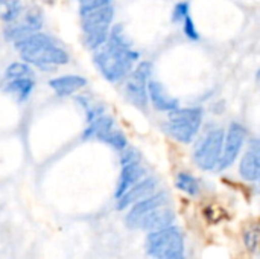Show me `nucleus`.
I'll use <instances>...</instances> for the list:
<instances>
[{"instance_id": "nucleus-1", "label": "nucleus", "mask_w": 260, "mask_h": 259, "mask_svg": "<svg viewBox=\"0 0 260 259\" xmlns=\"http://www.w3.org/2000/svg\"><path fill=\"white\" fill-rule=\"evenodd\" d=\"M139 56V52L133 47H122L107 40L104 46L94 50L93 61L107 81L119 82L131 73Z\"/></svg>"}, {"instance_id": "nucleus-2", "label": "nucleus", "mask_w": 260, "mask_h": 259, "mask_svg": "<svg viewBox=\"0 0 260 259\" xmlns=\"http://www.w3.org/2000/svg\"><path fill=\"white\" fill-rule=\"evenodd\" d=\"M203 121L204 110L201 107H178L168 113L165 131L180 143H190L197 139Z\"/></svg>"}, {"instance_id": "nucleus-3", "label": "nucleus", "mask_w": 260, "mask_h": 259, "mask_svg": "<svg viewBox=\"0 0 260 259\" xmlns=\"http://www.w3.org/2000/svg\"><path fill=\"white\" fill-rule=\"evenodd\" d=\"M146 252L154 259H186L181 232L172 224L152 231L146 238Z\"/></svg>"}, {"instance_id": "nucleus-4", "label": "nucleus", "mask_w": 260, "mask_h": 259, "mask_svg": "<svg viewBox=\"0 0 260 259\" xmlns=\"http://www.w3.org/2000/svg\"><path fill=\"white\" fill-rule=\"evenodd\" d=\"M224 136L225 130L222 127H212L197 140L193 148V162L200 169L213 171L218 168L222 154Z\"/></svg>"}, {"instance_id": "nucleus-5", "label": "nucleus", "mask_w": 260, "mask_h": 259, "mask_svg": "<svg viewBox=\"0 0 260 259\" xmlns=\"http://www.w3.org/2000/svg\"><path fill=\"white\" fill-rule=\"evenodd\" d=\"M152 63L140 61L128 75V81L125 84V96L126 99L137 108L146 110L149 96H148V82L152 75Z\"/></svg>"}, {"instance_id": "nucleus-6", "label": "nucleus", "mask_w": 260, "mask_h": 259, "mask_svg": "<svg viewBox=\"0 0 260 259\" xmlns=\"http://www.w3.org/2000/svg\"><path fill=\"white\" fill-rule=\"evenodd\" d=\"M245 139H247L245 127L239 122H232L224 136L222 154H221L216 171H224L236 162L238 156L241 154V151L244 148Z\"/></svg>"}, {"instance_id": "nucleus-7", "label": "nucleus", "mask_w": 260, "mask_h": 259, "mask_svg": "<svg viewBox=\"0 0 260 259\" xmlns=\"http://www.w3.org/2000/svg\"><path fill=\"white\" fill-rule=\"evenodd\" d=\"M21 55V60L27 64H32V66H37L40 69H52L55 66H62V64H67L70 56L69 53L56 46L55 41L40 47V49H35V50H30V52H23L20 53Z\"/></svg>"}, {"instance_id": "nucleus-8", "label": "nucleus", "mask_w": 260, "mask_h": 259, "mask_svg": "<svg viewBox=\"0 0 260 259\" xmlns=\"http://www.w3.org/2000/svg\"><path fill=\"white\" fill-rule=\"evenodd\" d=\"M114 18V8L113 3L104 8L81 14V24L84 32L90 31H110V26Z\"/></svg>"}, {"instance_id": "nucleus-9", "label": "nucleus", "mask_w": 260, "mask_h": 259, "mask_svg": "<svg viewBox=\"0 0 260 259\" xmlns=\"http://www.w3.org/2000/svg\"><path fill=\"white\" fill-rule=\"evenodd\" d=\"M161 205H168V195L165 192H158V194H152L137 203L133 205V209L129 211L128 217H126V224L131 229H137L140 220L152 209L161 206Z\"/></svg>"}, {"instance_id": "nucleus-10", "label": "nucleus", "mask_w": 260, "mask_h": 259, "mask_svg": "<svg viewBox=\"0 0 260 259\" xmlns=\"http://www.w3.org/2000/svg\"><path fill=\"white\" fill-rule=\"evenodd\" d=\"M239 174L247 182L260 180V140H253L239 163Z\"/></svg>"}, {"instance_id": "nucleus-11", "label": "nucleus", "mask_w": 260, "mask_h": 259, "mask_svg": "<svg viewBox=\"0 0 260 259\" xmlns=\"http://www.w3.org/2000/svg\"><path fill=\"white\" fill-rule=\"evenodd\" d=\"M157 188V180L152 179V177H148V179H142L140 182H137L133 188H129L122 197H119V203H117V209L119 211H123L126 209L128 206H133L134 203L149 197L154 194Z\"/></svg>"}, {"instance_id": "nucleus-12", "label": "nucleus", "mask_w": 260, "mask_h": 259, "mask_svg": "<svg viewBox=\"0 0 260 259\" xmlns=\"http://www.w3.org/2000/svg\"><path fill=\"white\" fill-rule=\"evenodd\" d=\"M148 96H149V101L152 102L154 108L158 110V111L169 113V111L180 107L178 99L171 96L160 81L149 79V82H148Z\"/></svg>"}, {"instance_id": "nucleus-13", "label": "nucleus", "mask_w": 260, "mask_h": 259, "mask_svg": "<svg viewBox=\"0 0 260 259\" xmlns=\"http://www.w3.org/2000/svg\"><path fill=\"white\" fill-rule=\"evenodd\" d=\"M174 211L168 206V205H161L152 211H149L139 223L137 229H143V231H158L163 227H168L174 223Z\"/></svg>"}, {"instance_id": "nucleus-14", "label": "nucleus", "mask_w": 260, "mask_h": 259, "mask_svg": "<svg viewBox=\"0 0 260 259\" xmlns=\"http://www.w3.org/2000/svg\"><path fill=\"white\" fill-rule=\"evenodd\" d=\"M85 85H87V79L81 75H62V76L52 78L49 81V87L58 96H70L78 90L84 89Z\"/></svg>"}, {"instance_id": "nucleus-15", "label": "nucleus", "mask_w": 260, "mask_h": 259, "mask_svg": "<svg viewBox=\"0 0 260 259\" xmlns=\"http://www.w3.org/2000/svg\"><path fill=\"white\" fill-rule=\"evenodd\" d=\"M143 176H145V168L140 165V162L123 165L119 182H117V188H116V198L122 197L129 188H133L137 182H140Z\"/></svg>"}, {"instance_id": "nucleus-16", "label": "nucleus", "mask_w": 260, "mask_h": 259, "mask_svg": "<svg viewBox=\"0 0 260 259\" xmlns=\"http://www.w3.org/2000/svg\"><path fill=\"white\" fill-rule=\"evenodd\" d=\"M34 87H35V81L32 79V76H24V78L9 79V82L5 87V92L17 98L20 102H24L34 92Z\"/></svg>"}, {"instance_id": "nucleus-17", "label": "nucleus", "mask_w": 260, "mask_h": 259, "mask_svg": "<svg viewBox=\"0 0 260 259\" xmlns=\"http://www.w3.org/2000/svg\"><path fill=\"white\" fill-rule=\"evenodd\" d=\"M52 41H53V40H52L49 35H46V34H43V32H40V31H35V32L27 34L26 37H23V38L14 41V47H15L20 53H23V52H30V50H35V49H40V47H43V46L52 43Z\"/></svg>"}, {"instance_id": "nucleus-18", "label": "nucleus", "mask_w": 260, "mask_h": 259, "mask_svg": "<svg viewBox=\"0 0 260 259\" xmlns=\"http://www.w3.org/2000/svg\"><path fill=\"white\" fill-rule=\"evenodd\" d=\"M114 128V119L108 114H102L99 118H96L94 121L88 122L87 128L82 133V139L88 140V139H98L99 136H102L104 133L110 131Z\"/></svg>"}, {"instance_id": "nucleus-19", "label": "nucleus", "mask_w": 260, "mask_h": 259, "mask_svg": "<svg viewBox=\"0 0 260 259\" xmlns=\"http://www.w3.org/2000/svg\"><path fill=\"white\" fill-rule=\"evenodd\" d=\"M98 140L110 145L111 148H114L116 151H123L128 147V139L125 136V133L122 130H117L116 127L107 133H104L102 136L98 137Z\"/></svg>"}, {"instance_id": "nucleus-20", "label": "nucleus", "mask_w": 260, "mask_h": 259, "mask_svg": "<svg viewBox=\"0 0 260 259\" xmlns=\"http://www.w3.org/2000/svg\"><path fill=\"white\" fill-rule=\"evenodd\" d=\"M175 186L181 192H184V194H187L190 197H195V195L200 194V183L189 172H178L177 174V179H175Z\"/></svg>"}, {"instance_id": "nucleus-21", "label": "nucleus", "mask_w": 260, "mask_h": 259, "mask_svg": "<svg viewBox=\"0 0 260 259\" xmlns=\"http://www.w3.org/2000/svg\"><path fill=\"white\" fill-rule=\"evenodd\" d=\"M21 14V3L18 0H0V20L11 23Z\"/></svg>"}, {"instance_id": "nucleus-22", "label": "nucleus", "mask_w": 260, "mask_h": 259, "mask_svg": "<svg viewBox=\"0 0 260 259\" xmlns=\"http://www.w3.org/2000/svg\"><path fill=\"white\" fill-rule=\"evenodd\" d=\"M110 31H90L84 32V46L90 50H96L104 46L108 40Z\"/></svg>"}, {"instance_id": "nucleus-23", "label": "nucleus", "mask_w": 260, "mask_h": 259, "mask_svg": "<svg viewBox=\"0 0 260 259\" xmlns=\"http://www.w3.org/2000/svg\"><path fill=\"white\" fill-rule=\"evenodd\" d=\"M34 70L30 67V64L24 63V61H15L11 63L6 70H5V76L6 79H15V78H24V76H32Z\"/></svg>"}, {"instance_id": "nucleus-24", "label": "nucleus", "mask_w": 260, "mask_h": 259, "mask_svg": "<svg viewBox=\"0 0 260 259\" xmlns=\"http://www.w3.org/2000/svg\"><path fill=\"white\" fill-rule=\"evenodd\" d=\"M78 102L82 105L84 111H85V116H87V122H91L94 121L96 118L102 116L104 111H105V107L96 101H91L88 98H84V96H78Z\"/></svg>"}, {"instance_id": "nucleus-25", "label": "nucleus", "mask_w": 260, "mask_h": 259, "mask_svg": "<svg viewBox=\"0 0 260 259\" xmlns=\"http://www.w3.org/2000/svg\"><path fill=\"white\" fill-rule=\"evenodd\" d=\"M108 41L113 43V44H117V46H122V47H133V43L125 31V27L122 24H114L111 29H110V34H108Z\"/></svg>"}, {"instance_id": "nucleus-26", "label": "nucleus", "mask_w": 260, "mask_h": 259, "mask_svg": "<svg viewBox=\"0 0 260 259\" xmlns=\"http://www.w3.org/2000/svg\"><path fill=\"white\" fill-rule=\"evenodd\" d=\"M30 32H35L30 26H27L24 21L23 23H18V24H11L5 29V38L8 41H17L23 37H26L27 34Z\"/></svg>"}, {"instance_id": "nucleus-27", "label": "nucleus", "mask_w": 260, "mask_h": 259, "mask_svg": "<svg viewBox=\"0 0 260 259\" xmlns=\"http://www.w3.org/2000/svg\"><path fill=\"white\" fill-rule=\"evenodd\" d=\"M189 15H190V3L186 0L178 2L172 9V21L174 23H183V20Z\"/></svg>"}, {"instance_id": "nucleus-28", "label": "nucleus", "mask_w": 260, "mask_h": 259, "mask_svg": "<svg viewBox=\"0 0 260 259\" xmlns=\"http://www.w3.org/2000/svg\"><path fill=\"white\" fill-rule=\"evenodd\" d=\"M27 26H30L34 31H38L40 27H41V24H43V14H41V11L38 9V8H30L27 12H26V15H24V20H23Z\"/></svg>"}, {"instance_id": "nucleus-29", "label": "nucleus", "mask_w": 260, "mask_h": 259, "mask_svg": "<svg viewBox=\"0 0 260 259\" xmlns=\"http://www.w3.org/2000/svg\"><path fill=\"white\" fill-rule=\"evenodd\" d=\"M183 32L186 35V38H189L190 41H198L200 40V32L198 27L193 21V18L189 15L183 20Z\"/></svg>"}, {"instance_id": "nucleus-30", "label": "nucleus", "mask_w": 260, "mask_h": 259, "mask_svg": "<svg viewBox=\"0 0 260 259\" xmlns=\"http://www.w3.org/2000/svg\"><path fill=\"white\" fill-rule=\"evenodd\" d=\"M111 3H113V0H82L81 6H79V15L94 11V9H99V8H104Z\"/></svg>"}, {"instance_id": "nucleus-31", "label": "nucleus", "mask_w": 260, "mask_h": 259, "mask_svg": "<svg viewBox=\"0 0 260 259\" xmlns=\"http://www.w3.org/2000/svg\"><path fill=\"white\" fill-rule=\"evenodd\" d=\"M120 165H128V163H134V162H140V153L136 148L126 147L123 151H120Z\"/></svg>"}, {"instance_id": "nucleus-32", "label": "nucleus", "mask_w": 260, "mask_h": 259, "mask_svg": "<svg viewBox=\"0 0 260 259\" xmlns=\"http://www.w3.org/2000/svg\"><path fill=\"white\" fill-rule=\"evenodd\" d=\"M245 244L250 250L256 252L260 247V231H254V229L248 231L245 234Z\"/></svg>"}, {"instance_id": "nucleus-33", "label": "nucleus", "mask_w": 260, "mask_h": 259, "mask_svg": "<svg viewBox=\"0 0 260 259\" xmlns=\"http://www.w3.org/2000/svg\"><path fill=\"white\" fill-rule=\"evenodd\" d=\"M257 79H259V81H260V70H259V72H257Z\"/></svg>"}, {"instance_id": "nucleus-34", "label": "nucleus", "mask_w": 260, "mask_h": 259, "mask_svg": "<svg viewBox=\"0 0 260 259\" xmlns=\"http://www.w3.org/2000/svg\"><path fill=\"white\" fill-rule=\"evenodd\" d=\"M79 2H82V0H79Z\"/></svg>"}]
</instances>
